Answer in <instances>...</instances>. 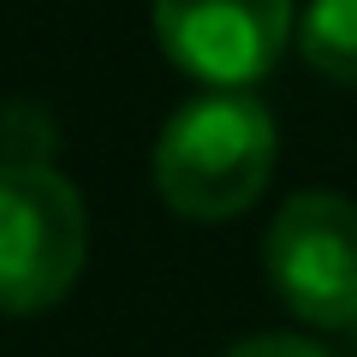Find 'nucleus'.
<instances>
[{
  "label": "nucleus",
  "mask_w": 357,
  "mask_h": 357,
  "mask_svg": "<svg viewBox=\"0 0 357 357\" xmlns=\"http://www.w3.org/2000/svg\"><path fill=\"white\" fill-rule=\"evenodd\" d=\"M280 131L262 96L203 89L173 107L155 143V191L185 220H232L268 191Z\"/></svg>",
  "instance_id": "f257e3e1"
},
{
  "label": "nucleus",
  "mask_w": 357,
  "mask_h": 357,
  "mask_svg": "<svg viewBox=\"0 0 357 357\" xmlns=\"http://www.w3.org/2000/svg\"><path fill=\"white\" fill-rule=\"evenodd\" d=\"M89 215L66 173L42 155L0 161V316H36L77 286Z\"/></svg>",
  "instance_id": "f03ea898"
},
{
  "label": "nucleus",
  "mask_w": 357,
  "mask_h": 357,
  "mask_svg": "<svg viewBox=\"0 0 357 357\" xmlns=\"http://www.w3.org/2000/svg\"><path fill=\"white\" fill-rule=\"evenodd\" d=\"M280 304L310 328H357V203L340 191H298L280 203L262 244Z\"/></svg>",
  "instance_id": "7ed1b4c3"
},
{
  "label": "nucleus",
  "mask_w": 357,
  "mask_h": 357,
  "mask_svg": "<svg viewBox=\"0 0 357 357\" xmlns=\"http://www.w3.org/2000/svg\"><path fill=\"white\" fill-rule=\"evenodd\" d=\"M155 42L208 89H250L292 42V0H155Z\"/></svg>",
  "instance_id": "20e7f679"
},
{
  "label": "nucleus",
  "mask_w": 357,
  "mask_h": 357,
  "mask_svg": "<svg viewBox=\"0 0 357 357\" xmlns=\"http://www.w3.org/2000/svg\"><path fill=\"white\" fill-rule=\"evenodd\" d=\"M298 54L310 72L357 84V0H310L298 18Z\"/></svg>",
  "instance_id": "39448f33"
},
{
  "label": "nucleus",
  "mask_w": 357,
  "mask_h": 357,
  "mask_svg": "<svg viewBox=\"0 0 357 357\" xmlns=\"http://www.w3.org/2000/svg\"><path fill=\"white\" fill-rule=\"evenodd\" d=\"M227 357H328L316 340H298V333H262V340L232 345Z\"/></svg>",
  "instance_id": "423d86ee"
},
{
  "label": "nucleus",
  "mask_w": 357,
  "mask_h": 357,
  "mask_svg": "<svg viewBox=\"0 0 357 357\" xmlns=\"http://www.w3.org/2000/svg\"><path fill=\"white\" fill-rule=\"evenodd\" d=\"M351 340H357V328H351Z\"/></svg>",
  "instance_id": "0eeeda50"
}]
</instances>
